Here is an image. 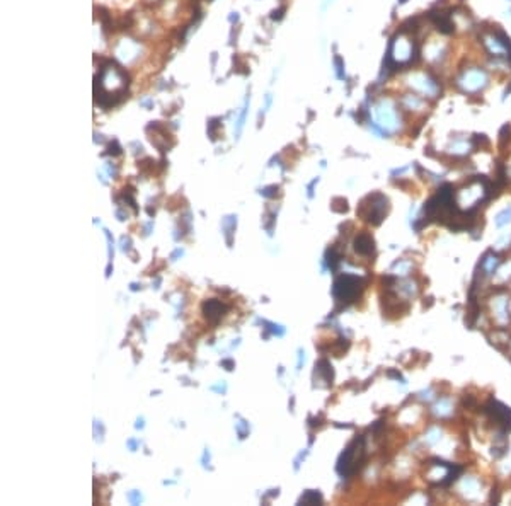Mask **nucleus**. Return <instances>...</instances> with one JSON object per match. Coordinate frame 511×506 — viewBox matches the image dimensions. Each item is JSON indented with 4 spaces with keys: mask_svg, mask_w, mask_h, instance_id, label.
<instances>
[{
    "mask_svg": "<svg viewBox=\"0 0 511 506\" xmlns=\"http://www.w3.org/2000/svg\"><path fill=\"white\" fill-rule=\"evenodd\" d=\"M128 85V75L114 63H107V67L101 68L99 75L95 77V101L102 107L116 106L123 99Z\"/></svg>",
    "mask_w": 511,
    "mask_h": 506,
    "instance_id": "obj_1",
    "label": "nucleus"
},
{
    "mask_svg": "<svg viewBox=\"0 0 511 506\" xmlns=\"http://www.w3.org/2000/svg\"><path fill=\"white\" fill-rule=\"evenodd\" d=\"M488 80V73L483 68H469L457 77V87L467 94H479L486 89Z\"/></svg>",
    "mask_w": 511,
    "mask_h": 506,
    "instance_id": "obj_2",
    "label": "nucleus"
},
{
    "mask_svg": "<svg viewBox=\"0 0 511 506\" xmlns=\"http://www.w3.org/2000/svg\"><path fill=\"white\" fill-rule=\"evenodd\" d=\"M361 290V280L355 276H341L334 283V293L339 300L351 302L353 298L360 293Z\"/></svg>",
    "mask_w": 511,
    "mask_h": 506,
    "instance_id": "obj_3",
    "label": "nucleus"
},
{
    "mask_svg": "<svg viewBox=\"0 0 511 506\" xmlns=\"http://www.w3.org/2000/svg\"><path fill=\"white\" fill-rule=\"evenodd\" d=\"M409 82H411V87H414V89H416L419 94H423V96L436 97L440 94L438 80H436L433 75H430V73H425V72L414 73Z\"/></svg>",
    "mask_w": 511,
    "mask_h": 506,
    "instance_id": "obj_4",
    "label": "nucleus"
},
{
    "mask_svg": "<svg viewBox=\"0 0 511 506\" xmlns=\"http://www.w3.org/2000/svg\"><path fill=\"white\" fill-rule=\"evenodd\" d=\"M426 17L430 19V22L438 29L442 34H452L455 31V22L452 19V15L445 10H430L426 14Z\"/></svg>",
    "mask_w": 511,
    "mask_h": 506,
    "instance_id": "obj_5",
    "label": "nucleus"
},
{
    "mask_svg": "<svg viewBox=\"0 0 511 506\" xmlns=\"http://www.w3.org/2000/svg\"><path fill=\"white\" fill-rule=\"evenodd\" d=\"M488 413L493 414V418L498 421V425L503 426V430H511V411L505 406H501L500 402H493L488 408Z\"/></svg>",
    "mask_w": 511,
    "mask_h": 506,
    "instance_id": "obj_6",
    "label": "nucleus"
},
{
    "mask_svg": "<svg viewBox=\"0 0 511 506\" xmlns=\"http://www.w3.org/2000/svg\"><path fill=\"white\" fill-rule=\"evenodd\" d=\"M355 251L363 256H368L373 252V239L367 234H361L355 239Z\"/></svg>",
    "mask_w": 511,
    "mask_h": 506,
    "instance_id": "obj_7",
    "label": "nucleus"
},
{
    "mask_svg": "<svg viewBox=\"0 0 511 506\" xmlns=\"http://www.w3.org/2000/svg\"><path fill=\"white\" fill-rule=\"evenodd\" d=\"M203 310H205V314L208 315L210 319H215V317H220V315H223V312H225V307H223L217 300H210V302H206V304L203 305Z\"/></svg>",
    "mask_w": 511,
    "mask_h": 506,
    "instance_id": "obj_8",
    "label": "nucleus"
},
{
    "mask_svg": "<svg viewBox=\"0 0 511 506\" xmlns=\"http://www.w3.org/2000/svg\"><path fill=\"white\" fill-rule=\"evenodd\" d=\"M334 67H336V75H338V78H344V72H343L344 63H343V60H341V56L334 58Z\"/></svg>",
    "mask_w": 511,
    "mask_h": 506,
    "instance_id": "obj_9",
    "label": "nucleus"
},
{
    "mask_svg": "<svg viewBox=\"0 0 511 506\" xmlns=\"http://www.w3.org/2000/svg\"><path fill=\"white\" fill-rule=\"evenodd\" d=\"M399 2H401V3H404V2H406V0H399Z\"/></svg>",
    "mask_w": 511,
    "mask_h": 506,
    "instance_id": "obj_10",
    "label": "nucleus"
},
{
    "mask_svg": "<svg viewBox=\"0 0 511 506\" xmlns=\"http://www.w3.org/2000/svg\"><path fill=\"white\" fill-rule=\"evenodd\" d=\"M510 17H511V10H510Z\"/></svg>",
    "mask_w": 511,
    "mask_h": 506,
    "instance_id": "obj_11",
    "label": "nucleus"
}]
</instances>
